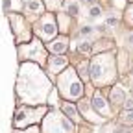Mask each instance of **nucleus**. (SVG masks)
<instances>
[{"mask_svg":"<svg viewBox=\"0 0 133 133\" xmlns=\"http://www.w3.org/2000/svg\"><path fill=\"white\" fill-rule=\"evenodd\" d=\"M78 109H79L81 116H83V118H87L89 122H92V124H100V122H102V120H100V116H98V113L94 111L91 100L79 98V102H78Z\"/></svg>","mask_w":133,"mask_h":133,"instance_id":"nucleus-9","label":"nucleus"},{"mask_svg":"<svg viewBox=\"0 0 133 133\" xmlns=\"http://www.w3.org/2000/svg\"><path fill=\"white\" fill-rule=\"evenodd\" d=\"M105 133H128V129H122L120 126H116V124H111V126L105 129Z\"/></svg>","mask_w":133,"mask_h":133,"instance_id":"nucleus-23","label":"nucleus"},{"mask_svg":"<svg viewBox=\"0 0 133 133\" xmlns=\"http://www.w3.org/2000/svg\"><path fill=\"white\" fill-rule=\"evenodd\" d=\"M9 21H11V28L15 31V39L17 43H24L31 39V31H30V24L26 22V19L19 13H11L9 15Z\"/></svg>","mask_w":133,"mask_h":133,"instance_id":"nucleus-8","label":"nucleus"},{"mask_svg":"<svg viewBox=\"0 0 133 133\" xmlns=\"http://www.w3.org/2000/svg\"><path fill=\"white\" fill-rule=\"evenodd\" d=\"M48 74L54 76V74H59L66 69V57H63V54H54L52 57H48Z\"/></svg>","mask_w":133,"mask_h":133,"instance_id":"nucleus-11","label":"nucleus"},{"mask_svg":"<svg viewBox=\"0 0 133 133\" xmlns=\"http://www.w3.org/2000/svg\"><path fill=\"white\" fill-rule=\"evenodd\" d=\"M50 92V81L43 74L37 65L22 63L19 81H17V94L21 102L26 104H44Z\"/></svg>","mask_w":133,"mask_h":133,"instance_id":"nucleus-1","label":"nucleus"},{"mask_svg":"<svg viewBox=\"0 0 133 133\" xmlns=\"http://www.w3.org/2000/svg\"><path fill=\"white\" fill-rule=\"evenodd\" d=\"M102 15V6H89V17L91 19H98V17Z\"/></svg>","mask_w":133,"mask_h":133,"instance_id":"nucleus-19","label":"nucleus"},{"mask_svg":"<svg viewBox=\"0 0 133 133\" xmlns=\"http://www.w3.org/2000/svg\"><path fill=\"white\" fill-rule=\"evenodd\" d=\"M105 24H107L109 28H116V26H118V19H116V17H107V19H105Z\"/></svg>","mask_w":133,"mask_h":133,"instance_id":"nucleus-24","label":"nucleus"},{"mask_svg":"<svg viewBox=\"0 0 133 133\" xmlns=\"http://www.w3.org/2000/svg\"><path fill=\"white\" fill-rule=\"evenodd\" d=\"M21 59H28V61H37V63H44L46 61V52L41 44V39H33L30 44H22L21 46Z\"/></svg>","mask_w":133,"mask_h":133,"instance_id":"nucleus-7","label":"nucleus"},{"mask_svg":"<svg viewBox=\"0 0 133 133\" xmlns=\"http://www.w3.org/2000/svg\"><path fill=\"white\" fill-rule=\"evenodd\" d=\"M66 13H69L70 17H78V4L74 2V0L66 4Z\"/></svg>","mask_w":133,"mask_h":133,"instance_id":"nucleus-22","label":"nucleus"},{"mask_svg":"<svg viewBox=\"0 0 133 133\" xmlns=\"http://www.w3.org/2000/svg\"><path fill=\"white\" fill-rule=\"evenodd\" d=\"M66 46H69V39H66V35H59L57 39L50 41L48 52H52V54H65L66 52Z\"/></svg>","mask_w":133,"mask_h":133,"instance_id":"nucleus-13","label":"nucleus"},{"mask_svg":"<svg viewBox=\"0 0 133 133\" xmlns=\"http://www.w3.org/2000/svg\"><path fill=\"white\" fill-rule=\"evenodd\" d=\"M48 113V107L46 105H37V107H31L30 105H22L15 111V116H13V126L15 128H28V126H33L35 122L43 120L44 115Z\"/></svg>","mask_w":133,"mask_h":133,"instance_id":"nucleus-5","label":"nucleus"},{"mask_svg":"<svg viewBox=\"0 0 133 133\" xmlns=\"http://www.w3.org/2000/svg\"><path fill=\"white\" fill-rule=\"evenodd\" d=\"M124 109H133V98H128L124 102Z\"/></svg>","mask_w":133,"mask_h":133,"instance_id":"nucleus-25","label":"nucleus"},{"mask_svg":"<svg viewBox=\"0 0 133 133\" xmlns=\"http://www.w3.org/2000/svg\"><path fill=\"white\" fill-rule=\"evenodd\" d=\"M94 2H96V0H85V4H87V6H92Z\"/></svg>","mask_w":133,"mask_h":133,"instance_id":"nucleus-26","label":"nucleus"},{"mask_svg":"<svg viewBox=\"0 0 133 133\" xmlns=\"http://www.w3.org/2000/svg\"><path fill=\"white\" fill-rule=\"evenodd\" d=\"M13 133H41V131L35 126H28V128H17Z\"/></svg>","mask_w":133,"mask_h":133,"instance_id":"nucleus-21","label":"nucleus"},{"mask_svg":"<svg viewBox=\"0 0 133 133\" xmlns=\"http://www.w3.org/2000/svg\"><path fill=\"white\" fill-rule=\"evenodd\" d=\"M33 30H35V35H37L41 41H52V39H56V35H57L56 17H54L52 13L44 15L43 19H39V21L35 22Z\"/></svg>","mask_w":133,"mask_h":133,"instance_id":"nucleus-6","label":"nucleus"},{"mask_svg":"<svg viewBox=\"0 0 133 133\" xmlns=\"http://www.w3.org/2000/svg\"><path fill=\"white\" fill-rule=\"evenodd\" d=\"M89 72H91V81L96 87L102 85H111L116 79V65H115V54L113 52H104L96 54L91 63H89Z\"/></svg>","mask_w":133,"mask_h":133,"instance_id":"nucleus-2","label":"nucleus"},{"mask_svg":"<svg viewBox=\"0 0 133 133\" xmlns=\"http://www.w3.org/2000/svg\"><path fill=\"white\" fill-rule=\"evenodd\" d=\"M56 85H57V91H59L63 100L74 102V100H79L83 96V83H81L78 70L74 66H66L63 72L57 74Z\"/></svg>","mask_w":133,"mask_h":133,"instance_id":"nucleus-3","label":"nucleus"},{"mask_svg":"<svg viewBox=\"0 0 133 133\" xmlns=\"http://www.w3.org/2000/svg\"><path fill=\"white\" fill-rule=\"evenodd\" d=\"M109 102L115 107L116 105H124V102H126V91H124V87H120V85L113 87L111 92H109Z\"/></svg>","mask_w":133,"mask_h":133,"instance_id":"nucleus-14","label":"nucleus"},{"mask_svg":"<svg viewBox=\"0 0 133 133\" xmlns=\"http://www.w3.org/2000/svg\"><path fill=\"white\" fill-rule=\"evenodd\" d=\"M92 107H94V111L98 113V115H102L104 118H111L113 116V113H111V109H109V104H107V100H105V96L102 94V92H96L94 96H92Z\"/></svg>","mask_w":133,"mask_h":133,"instance_id":"nucleus-10","label":"nucleus"},{"mask_svg":"<svg viewBox=\"0 0 133 133\" xmlns=\"http://www.w3.org/2000/svg\"><path fill=\"white\" fill-rule=\"evenodd\" d=\"M74 120H70L69 116H63L59 111H48L44 115L41 133H74Z\"/></svg>","mask_w":133,"mask_h":133,"instance_id":"nucleus-4","label":"nucleus"},{"mask_svg":"<svg viewBox=\"0 0 133 133\" xmlns=\"http://www.w3.org/2000/svg\"><path fill=\"white\" fill-rule=\"evenodd\" d=\"M24 9H26V13L39 15V13H43V9H44V2H39V0H30V2L24 4Z\"/></svg>","mask_w":133,"mask_h":133,"instance_id":"nucleus-15","label":"nucleus"},{"mask_svg":"<svg viewBox=\"0 0 133 133\" xmlns=\"http://www.w3.org/2000/svg\"><path fill=\"white\" fill-rule=\"evenodd\" d=\"M76 107H78V105H72L70 100H65V102L61 104V109L65 111V115L69 116L70 120H74L76 124H81V122H83V116H81L79 109H76Z\"/></svg>","mask_w":133,"mask_h":133,"instance_id":"nucleus-12","label":"nucleus"},{"mask_svg":"<svg viewBox=\"0 0 133 133\" xmlns=\"http://www.w3.org/2000/svg\"><path fill=\"white\" fill-rule=\"evenodd\" d=\"M124 21H126L129 26H133V4L124 9Z\"/></svg>","mask_w":133,"mask_h":133,"instance_id":"nucleus-18","label":"nucleus"},{"mask_svg":"<svg viewBox=\"0 0 133 133\" xmlns=\"http://www.w3.org/2000/svg\"><path fill=\"white\" fill-rule=\"evenodd\" d=\"M129 2H133V0H129Z\"/></svg>","mask_w":133,"mask_h":133,"instance_id":"nucleus-27","label":"nucleus"},{"mask_svg":"<svg viewBox=\"0 0 133 133\" xmlns=\"http://www.w3.org/2000/svg\"><path fill=\"white\" fill-rule=\"evenodd\" d=\"M92 46H94V44H92L89 39H81V41L78 43V52L87 56V54H91V52H92Z\"/></svg>","mask_w":133,"mask_h":133,"instance_id":"nucleus-16","label":"nucleus"},{"mask_svg":"<svg viewBox=\"0 0 133 133\" xmlns=\"http://www.w3.org/2000/svg\"><path fill=\"white\" fill-rule=\"evenodd\" d=\"M92 30H94V28H92L91 24H87V26H81V28H79V35H81L83 39H89V37L92 35Z\"/></svg>","mask_w":133,"mask_h":133,"instance_id":"nucleus-20","label":"nucleus"},{"mask_svg":"<svg viewBox=\"0 0 133 133\" xmlns=\"http://www.w3.org/2000/svg\"><path fill=\"white\" fill-rule=\"evenodd\" d=\"M120 124H124V126H133V109H126L120 116Z\"/></svg>","mask_w":133,"mask_h":133,"instance_id":"nucleus-17","label":"nucleus"}]
</instances>
